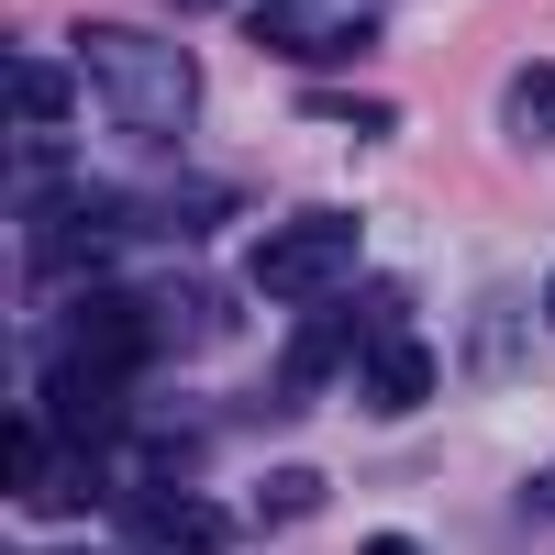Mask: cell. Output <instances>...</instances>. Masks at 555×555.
Here are the masks:
<instances>
[{
    "mask_svg": "<svg viewBox=\"0 0 555 555\" xmlns=\"http://www.w3.org/2000/svg\"><path fill=\"white\" fill-rule=\"evenodd\" d=\"M256 512H267V522H311V512H322V478H311V467H278V478L256 489Z\"/></svg>",
    "mask_w": 555,
    "mask_h": 555,
    "instance_id": "10",
    "label": "cell"
},
{
    "mask_svg": "<svg viewBox=\"0 0 555 555\" xmlns=\"http://www.w3.org/2000/svg\"><path fill=\"white\" fill-rule=\"evenodd\" d=\"M533 512H544V522H555V467H544V478H533Z\"/></svg>",
    "mask_w": 555,
    "mask_h": 555,
    "instance_id": "13",
    "label": "cell"
},
{
    "mask_svg": "<svg viewBox=\"0 0 555 555\" xmlns=\"http://www.w3.org/2000/svg\"><path fill=\"white\" fill-rule=\"evenodd\" d=\"M67 101H78V78L56 56H12V122H67Z\"/></svg>",
    "mask_w": 555,
    "mask_h": 555,
    "instance_id": "9",
    "label": "cell"
},
{
    "mask_svg": "<svg viewBox=\"0 0 555 555\" xmlns=\"http://www.w3.org/2000/svg\"><path fill=\"white\" fill-rule=\"evenodd\" d=\"M544 311H555V289H544Z\"/></svg>",
    "mask_w": 555,
    "mask_h": 555,
    "instance_id": "15",
    "label": "cell"
},
{
    "mask_svg": "<svg viewBox=\"0 0 555 555\" xmlns=\"http://www.w3.org/2000/svg\"><path fill=\"white\" fill-rule=\"evenodd\" d=\"M122 533L145 544V555H222L234 544V512H211L201 489H167V478H145L122 500Z\"/></svg>",
    "mask_w": 555,
    "mask_h": 555,
    "instance_id": "5",
    "label": "cell"
},
{
    "mask_svg": "<svg viewBox=\"0 0 555 555\" xmlns=\"http://www.w3.org/2000/svg\"><path fill=\"white\" fill-rule=\"evenodd\" d=\"M178 12H211V0H178Z\"/></svg>",
    "mask_w": 555,
    "mask_h": 555,
    "instance_id": "14",
    "label": "cell"
},
{
    "mask_svg": "<svg viewBox=\"0 0 555 555\" xmlns=\"http://www.w3.org/2000/svg\"><path fill=\"white\" fill-rule=\"evenodd\" d=\"M245 34L278 44V56H322V67H334V56H366L378 12H366V0H256Z\"/></svg>",
    "mask_w": 555,
    "mask_h": 555,
    "instance_id": "4",
    "label": "cell"
},
{
    "mask_svg": "<svg viewBox=\"0 0 555 555\" xmlns=\"http://www.w3.org/2000/svg\"><path fill=\"white\" fill-rule=\"evenodd\" d=\"M78 56H89V78H101V101H112L122 133H178V122L201 112V67L178 56V44H156V34L89 23V34H78Z\"/></svg>",
    "mask_w": 555,
    "mask_h": 555,
    "instance_id": "1",
    "label": "cell"
},
{
    "mask_svg": "<svg viewBox=\"0 0 555 555\" xmlns=\"http://www.w3.org/2000/svg\"><path fill=\"white\" fill-rule=\"evenodd\" d=\"M366 555H423V544H411V533H366Z\"/></svg>",
    "mask_w": 555,
    "mask_h": 555,
    "instance_id": "12",
    "label": "cell"
},
{
    "mask_svg": "<svg viewBox=\"0 0 555 555\" xmlns=\"http://www.w3.org/2000/svg\"><path fill=\"white\" fill-rule=\"evenodd\" d=\"M12 500H23V512H89V500H101L89 444H44V423L23 411V423H12Z\"/></svg>",
    "mask_w": 555,
    "mask_h": 555,
    "instance_id": "6",
    "label": "cell"
},
{
    "mask_svg": "<svg viewBox=\"0 0 555 555\" xmlns=\"http://www.w3.org/2000/svg\"><path fill=\"white\" fill-rule=\"evenodd\" d=\"M378 334H389V289L366 300V311H311V322H300V345H289V389L334 378V366H345L356 345H378Z\"/></svg>",
    "mask_w": 555,
    "mask_h": 555,
    "instance_id": "7",
    "label": "cell"
},
{
    "mask_svg": "<svg viewBox=\"0 0 555 555\" xmlns=\"http://www.w3.org/2000/svg\"><path fill=\"white\" fill-rule=\"evenodd\" d=\"M512 122H533V133H555V67H533V78H512Z\"/></svg>",
    "mask_w": 555,
    "mask_h": 555,
    "instance_id": "11",
    "label": "cell"
},
{
    "mask_svg": "<svg viewBox=\"0 0 555 555\" xmlns=\"http://www.w3.org/2000/svg\"><path fill=\"white\" fill-rule=\"evenodd\" d=\"M423 400H434V345L423 334H378L366 345V411L400 423V411H423Z\"/></svg>",
    "mask_w": 555,
    "mask_h": 555,
    "instance_id": "8",
    "label": "cell"
},
{
    "mask_svg": "<svg viewBox=\"0 0 555 555\" xmlns=\"http://www.w3.org/2000/svg\"><path fill=\"white\" fill-rule=\"evenodd\" d=\"M67 366H89V378H133V366L156 356V300H122V289H89L67 311Z\"/></svg>",
    "mask_w": 555,
    "mask_h": 555,
    "instance_id": "3",
    "label": "cell"
},
{
    "mask_svg": "<svg viewBox=\"0 0 555 555\" xmlns=\"http://www.w3.org/2000/svg\"><path fill=\"white\" fill-rule=\"evenodd\" d=\"M345 267H356V211H300V222H278V234L245 256V278L267 300H322Z\"/></svg>",
    "mask_w": 555,
    "mask_h": 555,
    "instance_id": "2",
    "label": "cell"
}]
</instances>
